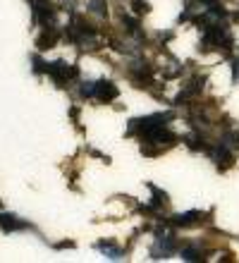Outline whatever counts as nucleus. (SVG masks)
I'll return each mask as SVG.
<instances>
[{"mask_svg": "<svg viewBox=\"0 0 239 263\" xmlns=\"http://www.w3.org/2000/svg\"><path fill=\"white\" fill-rule=\"evenodd\" d=\"M122 26H125V31H127V34H139V22H136L134 17L122 15Z\"/></svg>", "mask_w": 239, "mask_h": 263, "instance_id": "nucleus-17", "label": "nucleus"}, {"mask_svg": "<svg viewBox=\"0 0 239 263\" xmlns=\"http://www.w3.org/2000/svg\"><path fill=\"white\" fill-rule=\"evenodd\" d=\"M182 259L184 261H203V254L196 249H182Z\"/></svg>", "mask_w": 239, "mask_h": 263, "instance_id": "nucleus-21", "label": "nucleus"}, {"mask_svg": "<svg viewBox=\"0 0 239 263\" xmlns=\"http://www.w3.org/2000/svg\"><path fill=\"white\" fill-rule=\"evenodd\" d=\"M89 10L101 15V17H108V7H106V0H91L89 2Z\"/></svg>", "mask_w": 239, "mask_h": 263, "instance_id": "nucleus-16", "label": "nucleus"}, {"mask_svg": "<svg viewBox=\"0 0 239 263\" xmlns=\"http://www.w3.org/2000/svg\"><path fill=\"white\" fill-rule=\"evenodd\" d=\"M206 7H208V12H211L213 17H220V19H225V17H227V15H230V12H227V10L222 7V2H220V0H213V2H211V5H206Z\"/></svg>", "mask_w": 239, "mask_h": 263, "instance_id": "nucleus-15", "label": "nucleus"}, {"mask_svg": "<svg viewBox=\"0 0 239 263\" xmlns=\"http://www.w3.org/2000/svg\"><path fill=\"white\" fill-rule=\"evenodd\" d=\"M172 36H175L172 31H165V34H160V41H163V43H167V41H172Z\"/></svg>", "mask_w": 239, "mask_h": 263, "instance_id": "nucleus-25", "label": "nucleus"}, {"mask_svg": "<svg viewBox=\"0 0 239 263\" xmlns=\"http://www.w3.org/2000/svg\"><path fill=\"white\" fill-rule=\"evenodd\" d=\"M232 81H239V57L232 60Z\"/></svg>", "mask_w": 239, "mask_h": 263, "instance_id": "nucleus-23", "label": "nucleus"}, {"mask_svg": "<svg viewBox=\"0 0 239 263\" xmlns=\"http://www.w3.org/2000/svg\"><path fill=\"white\" fill-rule=\"evenodd\" d=\"M0 227L5 232H15V230H24V227H29V225L22 223L17 215H12V213H0Z\"/></svg>", "mask_w": 239, "mask_h": 263, "instance_id": "nucleus-10", "label": "nucleus"}, {"mask_svg": "<svg viewBox=\"0 0 239 263\" xmlns=\"http://www.w3.org/2000/svg\"><path fill=\"white\" fill-rule=\"evenodd\" d=\"M132 7H134V15H148L151 12V5L146 0H132Z\"/></svg>", "mask_w": 239, "mask_h": 263, "instance_id": "nucleus-20", "label": "nucleus"}, {"mask_svg": "<svg viewBox=\"0 0 239 263\" xmlns=\"http://www.w3.org/2000/svg\"><path fill=\"white\" fill-rule=\"evenodd\" d=\"M34 5V19L43 26H55V7L51 0H31Z\"/></svg>", "mask_w": 239, "mask_h": 263, "instance_id": "nucleus-2", "label": "nucleus"}, {"mask_svg": "<svg viewBox=\"0 0 239 263\" xmlns=\"http://www.w3.org/2000/svg\"><path fill=\"white\" fill-rule=\"evenodd\" d=\"M46 75L51 77L57 86H65V84L72 79V65H67L65 60H55V62L48 65V72H46Z\"/></svg>", "mask_w": 239, "mask_h": 263, "instance_id": "nucleus-4", "label": "nucleus"}, {"mask_svg": "<svg viewBox=\"0 0 239 263\" xmlns=\"http://www.w3.org/2000/svg\"><path fill=\"white\" fill-rule=\"evenodd\" d=\"M172 113H158V115H148V117H136V120H129V132L127 134H144V132L153 130V127H160L165 125V120H172Z\"/></svg>", "mask_w": 239, "mask_h": 263, "instance_id": "nucleus-1", "label": "nucleus"}, {"mask_svg": "<svg viewBox=\"0 0 239 263\" xmlns=\"http://www.w3.org/2000/svg\"><path fill=\"white\" fill-rule=\"evenodd\" d=\"M112 246H115V239H101V242H96V249H98V251H108Z\"/></svg>", "mask_w": 239, "mask_h": 263, "instance_id": "nucleus-22", "label": "nucleus"}, {"mask_svg": "<svg viewBox=\"0 0 239 263\" xmlns=\"http://www.w3.org/2000/svg\"><path fill=\"white\" fill-rule=\"evenodd\" d=\"M199 2H201V5H211L213 0H199Z\"/></svg>", "mask_w": 239, "mask_h": 263, "instance_id": "nucleus-26", "label": "nucleus"}, {"mask_svg": "<svg viewBox=\"0 0 239 263\" xmlns=\"http://www.w3.org/2000/svg\"><path fill=\"white\" fill-rule=\"evenodd\" d=\"M55 249H74V242L72 239H65V242H55Z\"/></svg>", "mask_w": 239, "mask_h": 263, "instance_id": "nucleus-24", "label": "nucleus"}, {"mask_svg": "<svg viewBox=\"0 0 239 263\" xmlns=\"http://www.w3.org/2000/svg\"><path fill=\"white\" fill-rule=\"evenodd\" d=\"M57 41H60V31L55 26H46L43 34L36 38V48L38 51H48V48H55Z\"/></svg>", "mask_w": 239, "mask_h": 263, "instance_id": "nucleus-8", "label": "nucleus"}, {"mask_svg": "<svg viewBox=\"0 0 239 263\" xmlns=\"http://www.w3.org/2000/svg\"><path fill=\"white\" fill-rule=\"evenodd\" d=\"M148 189L153 191V204H151L153 208H158V210H160V208H165L167 204H170L167 194H165V191H160V189L156 187V184H148Z\"/></svg>", "mask_w": 239, "mask_h": 263, "instance_id": "nucleus-12", "label": "nucleus"}, {"mask_svg": "<svg viewBox=\"0 0 239 263\" xmlns=\"http://www.w3.org/2000/svg\"><path fill=\"white\" fill-rule=\"evenodd\" d=\"M79 96H81V98H93V96H96V84H93V81H84V84L79 86Z\"/></svg>", "mask_w": 239, "mask_h": 263, "instance_id": "nucleus-19", "label": "nucleus"}, {"mask_svg": "<svg viewBox=\"0 0 239 263\" xmlns=\"http://www.w3.org/2000/svg\"><path fill=\"white\" fill-rule=\"evenodd\" d=\"M232 19H235V22H239V10L235 12V15H232Z\"/></svg>", "mask_w": 239, "mask_h": 263, "instance_id": "nucleus-27", "label": "nucleus"}, {"mask_svg": "<svg viewBox=\"0 0 239 263\" xmlns=\"http://www.w3.org/2000/svg\"><path fill=\"white\" fill-rule=\"evenodd\" d=\"M31 65H34V75H46V72H48V62H43L41 55L31 57Z\"/></svg>", "mask_w": 239, "mask_h": 263, "instance_id": "nucleus-18", "label": "nucleus"}, {"mask_svg": "<svg viewBox=\"0 0 239 263\" xmlns=\"http://www.w3.org/2000/svg\"><path fill=\"white\" fill-rule=\"evenodd\" d=\"M141 141H153V144H160V146H175L177 144V134H172L170 130H165L163 125L160 127H153L141 134Z\"/></svg>", "mask_w": 239, "mask_h": 263, "instance_id": "nucleus-3", "label": "nucleus"}, {"mask_svg": "<svg viewBox=\"0 0 239 263\" xmlns=\"http://www.w3.org/2000/svg\"><path fill=\"white\" fill-rule=\"evenodd\" d=\"M163 151H165V146L153 144V141H144V144H141V156H148V158H156V156H160Z\"/></svg>", "mask_w": 239, "mask_h": 263, "instance_id": "nucleus-14", "label": "nucleus"}, {"mask_svg": "<svg viewBox=\"0 0 239 263\" xmlns=\"http://www.w3.org/2000/svg\"><path fill=\"white\" fill-rule=\"evenodd\" d=\"M206 81H208V77L206 75H196L194 79H191V84L186 86V91H189L191 96H199L203 91V86H206Z\"/></svg>", "mask_w": 239, "mask_h": 263, "instance_id": "nucleus-13", "label": "nucleus"}, {"mask_svg": "<svg viewBox=\"0 0 239 263\" xmlns=\"http://www.w3.org/2000/svg\"><path fill=\"white\" fill-rule=\"evenodd\" d=\"M211 215H213V213H208V215H201L199 210L177 213V215H172V225H175V227H191V225H199V223H211V220H213Z\"/></svg>", "mask_w": 239, "mask_h": 263, "instance_id": "nucleus-5", "label": "nucleus"}, {"mask_svg": "<svg viewBox=\"0 0 239 263\" xmlns=\"http://www.w3.org/2000/svg\"><path fill=\"white\" fill-rule=\"evenodd\" d=\"M184 144L189 146L191 151H211V146H208V139L203 136L201 132H196V134H186L182 139Z\"/></svg>", "mask_w": 239, "mask_h": 263, "instance_id": "nucleus-9", "label": "nucleus"}, {"mask_svg": "<svg viewBox=\"0 0 239 263\" xmlns=\"http://www.w3.org/2000/svg\"><path fill=\"white\" fill-rule=\"evenodd\" d=\"M120 96V89L112 84L110 79H101V81H96V98L98 101H103V103H110Z\"/></svg>", "mask_w": 239, "mask_h": 263, "instance_id": "nucleus-7", "label": "nucleus"}, {"mask_svg": "<svg viewBox=\"0 0 239 263\" xmlns=\"http://www.w3.org/2000/svg\"><path fill=\"white\" fill-rule=\"evenodd\" d=\"M211 158H213V163H215L218 170H230L235 165V156L230 153L227 146H215V149H211Z\"/></svg>", "mask_w": 239, "mask_h": 263, "instance_id": "nucleus-6", "label": "nucleus"}, {"mask_svg": "<svg viewBox=\"0 0 239 263\" xmlns=\"http://www.w3.org/2000/svg\"><path fill=\"white\" fill-rule=\"evenodd\" d=\"M72 26H74V31L81 36V41H84V38H93V36H96V26H93V24H89L84 17H74L72 19Z\"/></svg>", "mask_w": 239, "mask_h": 263, "instance_id": "nucleus-11", "label": "nucleus"}]
</instances>
